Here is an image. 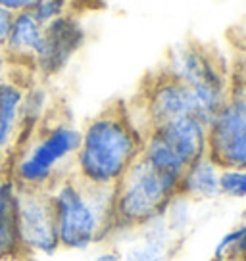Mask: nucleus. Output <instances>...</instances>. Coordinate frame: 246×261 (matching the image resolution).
I'll list each match as a JSON object with an SVG mask.
<instances>
[{"mask_svg": "<svg viewBox=\"0 0 246 261\" xmlns=\"http://www.w3.org/2000/svg\"><path fill=\"white\" fill-rule=\"evenodd\" d=\"M144 133L125 102H114L81 127L73 173L90 187L114 188L140 158Z\"/></svg>", "mask_w": 246, "mask_h": 261, "instance_id": "f257e3e1", "label": "nucleus"}, {"mask_svg": "<svg viewBox=\"0 0 246 261\" xmlns=\"http://www.w3.org/2000/svg\"><path fill=\"white\" fill-rule=\"evenodd\" d=\"M60 250L89 252L117 232L114 188L90 187L73 173L48 188Z\"/></svg>", "mask_w": 246, "mask_h": 261, "instance_id": "f03ea898", "label": "nucleus"}, {"mask_svg": "<svg viewBox=\"0 0 246 261\" xmlns=\"http://www.w3.org/2000/svg\"><path fill=\"white\" fill-rule=\"evenodd\" d=\"M79 140L81 127L54 112L35 133L17 142L6 171L19 188L48 190L71 175Z\"/></svg>", "mask_w": 246, "mask_h": 261, "instance_id": "7ed1b4c3", "label": "nucleus"}, {"mask_svg": "<svg viewBox=\"0 0 246 261\" xmlns=\"http://www.w3.org/2000/svg\"><path fill=\"white\" fill-rule=\"evenodd\" d=\"M179 194V179L156 171L139 158L114 187V215L117 232L137 230L164 215L173 196Z\"/></svg>", "mask_w": 246, "mask_h": 261, "instance_id": "20e7f679", "label": "nucleus"}, {"mask_svg": "<svg viewBox=\"0 0 246 261\" xmlns=\"http://www.w3.org/2000/svg\"><path fill=\"white\" fill-rule=\"evenodd\" d=\"M165 71L189 87L208 121L219 110L229 92L231 73L217 50L196 41L175 46L164 65Z\"/></svg>", "mask_w": 246, "mask_h": 261, "instance_id": "39448f33", "label": "nucleus"}, {"mask_svg": "<svg viewBox=\"0 0 246 261\" xmlns=\"http://www.w3.org/2000/svg\"><path fill=\"white\" fill-rule=\"evenodd\" d=\"M206 154L222 169H246V75L231 73L227 98L208 121Z\"/></svg>", "mask_w": 246, "mask_h": 261, "instance_id": "423d86ee", "label": "nucleus"}, {"mask_svg": "<svg viewBox=\"0 0 246 261\" xmlns=\"http://www.w3.org/2000/svg\"><path fill=\"white\" fill-rule=\"evenodd\" d=\"M127 108L142 133L185 115H194L208 125V117L189 87H185L164 67L144 79L137 94V106L127 104Z\"/></svg>", "mask_w": 246, "mask_h": 261, "instance_id": "0eeeda50", "label": "nucleus"}, {"mask_svg": "<svg viewBox=\"0 0 246 261\" xmlns=\"http://www.w3.org/2000/svg\"><path fill=\"white\" fill-rule=\"evenodd\" d=\"M17 237L25 257H54L60 252L48 190L19 188L16 204Z\"/></svg>", "mask_w": 246, "mask_h": 261, "instance_id": "6e6552de", "label": "nucleus"}, {"mask_svg": "<svg viewBox=\"0 0 246 261\" xmlns=\"http://www.w3.org/2000/svg\"><path fill=\"white\" fill-rule=\"evenodd\" d=\"M87 42V29L79 17L67 12L52 19L42 29V41L31 64L35 77L48 81L58 77L71 64Z\"/></svg>", "mask_w": 246, "mask_h": 261, "instance_id": "1a4fd4ad", "label": "nucleus"}, {"mask_svg": "<svg viewBox=\"0 0 246 261\" xmlns=\"http://www.w3.org/2000/svg\"><path fill=\"white\" fill-rule=\"evenodd\" d=\"M206 129L208 125L202 119H198L194 115H185V117H177L164 123L160 127H154L146 133H154L171 150L173 155L179 158L181 163L187 167L196 158L206 154Z\"/></svg>", "mask_w": 246, "mask_h": 261, "instance_id": "9d476101", "label": "nucleus"}, {"mask_svg": "<svg viewBox=\"0 0 246 261\" xmlns=\"http://www.w3.org/2000/svg\"><path fill=\"white\" fill-rule=\"evenodd\" d=\"M31 79L12 71L10 77L0 81V171L6 169L19 139V108L25 85Z\"/></svg>", "mask_w": 246, "mask_h": 261, "instance_id": "9b49d317", "label": "nucleus"}, {"mask_svg": "<svg viewBox=\"0 0 246 261\" xmlns=\"http://www.w3.org/2000/svg\"><path fill=\"white\" fill-rule=\"evenodd\" d=\"M42 29H44V25L39 23L31 12L14 14L8 39L2 48V54L10 60L12 67H21V69L31 71L33 58L42 41Z\"/></svg>", "mask_w": 246, "mask_h": 261, "instance_id": "f8f14e48", "label": "nucleus"}, {"mask_svg": "<svg viewBox=\"0 0 246 261\" xmlns=\"http://www.w3.org/2000/svg\"><path fill=\"white\" fill-rule=\"evenodd\" d=\"M137 234L139 240L121 252V261H165L173 253V246L177 244V238L165 225L164 215L144 223L137 228Z\"/></svg>", "mask_w": 246, "mask_h": 261, "instance_id": "ddd939ff", "label": "nucleus"}, {"mask_svg": "<svg viewBox=\"0 0 246 261\" xmlns=\"http://www.w3.org/2000/svg\"><path fill=\"white\" fill-rule=\"evenodd\" d=\"M17 187L6 169L0 171V261H25L17 237Z\"/></svg>", "mask_w": 246, "mask_h": 261, "instance_id": "4468645a", "label": "nucleus"}, {"mask_svg": "<svg viewBox=\"0 0 246 261\" xmlns=\"http://www.w3.org/2000/svg\"><path fill=\"white\" fill-rule=\"evenodd\" d=\"M54 112H56L54 98H52L46 81L33 77L25 85L23 90V100H21V108H19V139L17 142H21L31 133H35Z\"/></svg>", "mask_w": 246, "mask_h": 261, "instance_id": "2eb2a0df", "label": "nucleus"}, {"mask_svg": "<svg viewBox=\"0 0 246 261\" xmlns=\"http://www.w3.org/2000/svg\"><path fill=\"white\" fill-rule=\"evenodd\" d=\"M219 173L222 167L210 155H200L185 167L179 179V194L192 202L213 200L219 196Z\"/></svg>", "mask_w": 246, "mask_h": 261, "instance_id": "dca6fc26", "label": "nucleus"}, {"mask_svg": "<svg viewBox=\"0 0 246 261\" xmlns=\"http://www.w3.org/2000/svg\"><path fill=\"white\" fill-rule=\"evenodd\" d=\"M212 259L246 261V223L233 227L215 242Z\"/></svg>", "mask_w": 246, "mask_h": 261, "instance_id": "f3484780", "label": "nucleus"}, {"mask_svg": "<svg viewBox=\"0 0 246 261\" xmlns=\"http://www.w3.org/2000/svg\"><path fill=\"white\" fill-rule=\"evenodd\" d=\"M165 225L169 228L175 238L183 237L189 230L190 223H192V200L185 198V196H173V200L164 212Z\"/></svg>", "mask_w": 246, "mask_h": 261, "instance_id": "a211bd4d", "label": "nucleus"}, {"mask_svg": "<svg viewBox=\"0 0 246 261\" xmlns=\"http://www.w3.org/2000/svg\"><path fill=\"white\" fill-rule=\"evenodd\" d=\"M219 196L244 200L246 198V169H222L219 173Z\"/></svg>", "mask_w": 246, "mask_h": 261, "instance_id": "6ab92c4d", "label": "nucleus"}, {"mask_svg": "<svg viewBox=\"0 0 246 261\" xmlns=\"http://www.w3.org/2000/svg\"><path fill=\"white\" fill-rule=\"evenodd\" d=\"M71 0H37L35 6L29 12L41 25L50 23L52 19L64 16L69 12Z\"/></svg>", "mask_w": 246, "mask_h": 261, "instance_id": "aec40b11", "label": "nucleus"}, {"mask_svg": "<svg viewBox=\"0 0 246 261\" xmlns=\"http://www.w3.org/2000/svg\"><path fill=\"white\" fill-rule=\"evenodd\" d=\"M12 21H14V14H12L10 10L0 6V52H2L4 44H6L10 27H12Z\"/></svg>", "mask_w": 246, "mask_h": 261, "instance_id": "412c9836", "label": "nucleus"}, {"mask_svg": "<svg viewBox=\"0 0 246 261\" xmlns=\"http://www.w3.org/2000/svg\"><path fill=\"white\" fill-rule=\"evenodd\" d=\"M92 261H121V250L117 248H108L104 252L96 253Z\"/></svg>", "mask_w": 246, "mask_h": 261, "instance_id": "4be33fe9", "label": "nucleus"}, {"mask_svg": "<svg viewBox=\"0 0 246 261\" xmlns=\"http://www.w3.org/2000/svg\"><path fill=\"white\" fill-rule=\"evenodd\" d=\"M12 73V64H10V60L2 52H0V81H4L6 77H10Z\"/></svg>", "mask_w": 246, "mask_h": 261, "instance_id": "5701e85b", "label": "nucleus"}, {"mask_svg": "<svg viewBox=\"0 0 246 261\" xmlns=\"http://www.w3.org/2000/svg\"><path fill=\"white\" fill-rule=\"evenodd\" d=\"M25 261H54V259H50V257H27Z\"/></svg>", "mask_w": 246, "mask_h": 261, "instance_id": "b1692460", "label": "nucleus"}, {"mask_svg": "<svg viewBox=\"0 0 246 261\" xmlns=\"http://www.w3.org/2000/svg\"><path fill=\"white\" fill-rule=\"evenodd\" d=\"M212 261H217V259H212Z\"/></svg>", "mask_w": 246, "mask_h": 261, "instance_id": "393cba45", "label": "nucleus"}]
</instances>
